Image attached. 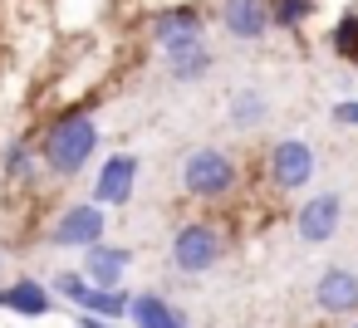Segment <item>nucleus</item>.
<instances>
[{
  "instance_id": "nucleus-22",
  "label": "nucleus",
  "mask_w": 358,
  "mask_h": 328,
  "mask_svg": "<svg viewBox=\"0 0 358 328\" xmlns=\"http://www.w3.org/2000/svg\"><path fill=\"white\" fill-rule=\"evenodd\" d=\"M343 328H358V313H353V318H343Z\"/></svg>"
},
{
  "instance_id": "nucleus-3",
  "label": "nucleus",
  "mask_w": 358,
  "mask_h": 328,
  "mask_svg": "<svg viewBox=\"0 0 358 328\" xmlns=\"http://www.w3.org/2000/svg\"><path fill=\"white\" fill-rule=\"evenodd\" d=\"M260 172H265L270 191H280V196H294V191H304V186L319 177V152H314L304 137H275V142L265 147V162H260Z\"/></svg>"
},
{
  "instance_id": "nucleus-8",
  "label": "nucleus",
  "mask_w": 358,
  "mask_h": 328,
  "mask_svg": "<svg viewBox=\"0 0 358 328\" xmlns=\"http://www.w3.org/2000/svg\"><path fill=\"white\" fill-rule=\"evenodd\" d=\"M133 191H138V157L133 152H113L103 167H99V177H94V191H89V206H128L133 201Z\"/></svg>"
},
{
  "instance_id": "nucleus-1",
  "label": "nucleus",
  "mask_w": 358,
  "mask_h": 328,
  "mask_svg": "<svg viewBox=\"0 0 358 328\" xmlns=\"http://www.w3.org/2000/svg\"><path fill=\"white\" fill-rule=\"evenodd\" d=\"M99 137H103V133H99V123H94L89 108H69V113L50 118L45 133L35 137L40 172L59 177V181H74V177L89 167V157L99 152Z\"/></svg>"
},
{
  "instance_id": "nucleus-5",
  "label": "nucleus",
  "mask_w": 358,
  "mask_h": 328,
  "mask_svg": "<svg viewBox=\"0 0 358 328\" xmlns=\"http://www.w3.org/2000/svg\"><path fill=\"white\" fill-rule=\"evenodd\" d=\"M45 289H50L55 299L74 304L79 313H94V318H108V323H118V318L128 313V294H123V289H94L79 269H59V274H50Z\"/></svg>"
},
{
  "instance_id": "nucleus-13",
  "label": "nucleus",
  "mask_w": 358,
  "mask_h": 328,
  "mask_svg": "<svg viewBox=\"0 0 358 328\" xmlns=\"http://www.w3.org/2000/svg\"><path fill=\"white\" fill-rule=\"evenodd\" d=\"M0 308H10V313H20V318H45V313L55 308V294L45 289V279L20 274V279H10V284H0Z\"/></svg>"
},
{
  "instance_id": "nucleus-7",
  "label": "nucleus",
  "mask_w": 358,
  "mask_h": 328,
  "mask_svg": "<svg viewBox=\"0 0 358 328\" xmlns=\"http://www.w3.org/2000/svg\"><path fill=\"white\" fill-rule=\"evenodd\" d=\"M343 225V196L338 191H314L299 211H294V235L304 245H329Z\"/></svg>"
},
{
  "instance_id": "nucleus-16",
  "label": "nucleus",
  "mask_w": 358,
  "mask_h": 328,
  "mask_svg": "<svg viewBox=\"0 0 358 328\" xmlns=\"http://www.w3.org/2000/svg\"><path fill=\"white\" fill-rule=\"evenodd\" d=\"M226 118H231V128L255 133V128L270 118V103H265V94H260V89H236V94H231V103H226Z\"/></svg>"
},
{
  "instance_id": "nucleus-10",
  "label": "nucleus",
  "mask_w": 358,
  "mask_h": 328,
  "mask_svg": "<svg viewBox=\"0 0 358 328\" xmlns=\"http://www.w3.org/2000/svg\"><path fill=\"white\" fill-rule=\"evenodd\" d=\"M128 264H133V250H128V245L99 240V245H89V250H84V269H79V274H84L94 289H123Z\"/></svg>"
},
{
  "instance_id": "nucleus-11",
  "label": "nucleus",
  "mask_w": 358,
  "mask_h": 328,
  "mask_svg": "<svg viewBox=\"0 0 358 328\" xmlns=\"http://www.w3.org/2000/svg\"><path fill=\"white\" fill-rule=\"evenodd\" d=\"M133 328H192L187 323V313L177 308V304H167V294H157V289H138V294H128V313H123Z\"/></svg>"
},
{
  "instance_id": "nucleus-18",
  "label": "nucleus",
  "mask_w": 358,
  "mask_h": 328,
  "mask_svg": "<svg viewBox=\"0 0 358 328\" xmlns=\"http://www.w3.org/2000/svg\"><path fill=\"white\" fill-rule=\"evenodd\" d=\"M314 10H319V0H265L270 30H299Z\"/></svg>"
},
{
  "instance_id": "nucleus-4",
  "label": "nucleus",
  "mask_w": 358,
  "mask_h": 328,
  "mask_svg": "<svg viewBox=\"0 0 358 328\" xmlns=\"http://www.w3.org/2000/svg\"><path fill=\"white\" fill-rule=\"evenodd\" d=\"M221 255H226V235H221L216 221H187V225H177L172 250H167V260H172L177 274H206V269L221 264Z\"/></svg>"
},
{
  "instance_id": "nucleus-2",
  "label": "nucleus",
  "mask_w": 358,
  "mask_h": 328,
  "mask_svg": "<svg viewBox=\"0 0 358 328\" xmlns=\"http://www.w3.org/2000/svg\"><path fill=\"white\" fill-rule=\"evenodd\" d=\"M177 181H182V191H187L192 201H201V206H216V201L236 196V186H241V162H236L226 147H211V142H201V147H192V152L182 157V167H177Z\"/></svg>"
},
{
  "instance_id": "nucleus-15",
  "label": "nucleus",
  "mask_w": 358,
  "mask_h": 328,
  "mask_svg": "<svg viewBox=\"0 0 358 328\" xmlns=\"http://www.w3.org/2000/svg\"><path fill=\"white\" fill-rule=\"evenodd\" d=\"M162 59H167V74L177 79V84H196V79H206L211 74V50H206V40H182V45H167L162 50Z\"/></svg>"
},
{
  "instance_id": "nucleus-19",
  "label": "nucleus",
  "mask_w": 358,
  "mask_h": 328,
  "mask_svg": "<svg viewBox=\"0 0 358 328\" xmlns=\"http://www.w3.org/2000/svg\"><path fill=\"white\" fill-rule=\"evenodd\" d=\"M329 54H338L343 64H358V10L338 15L329 30Z\"/></svg>"
},
{
  "instance_id": "nucleus-20",
  "label": "nucleus",
  "mask_w": 358,
  "mask_h": 328,
  "mask_svg": "<svg viewBox=\"0 0 358 328\" xmlns=\"http://www.w3.org/2000/svg\"><path fill=\"white\" fill-rule=\"evenodd\" d=\"M334 123L338 128H358V98H338L334 103Z\"/></svg>"
},
{
  "instance_id": "nucleus-6",
  "label": "nucleus",
  "mask_w": 358,
  "mask_h": 328,
  "mask_svg": "<svg viewBox=\"0 0 358 328\" xmlns=\"http://www.w3.org/2000/svg\"><path fill=\"white\" fill-rule=\"evenodd\" d=\"M103 230H108V211H99V206H89V201H74V206H64V211L50 221L45 240H50L55 250H89V245L103 240Z\"/></svg>"
},
{
  "instance_id": "nucleus-23",
  "label": "nucleus",
  "mask_w": 358,
  "mask_h": 328,
  "mask_svg": "<svg viewBox=\"0 0 358 328\" xmlns=\"http://www.w3.org/2000/svg\"><path fill=\"white\" fill-rule=\"evenodd\" d=\"M0 264H6V255H0Z\"/></svg>"
},
{
  "instance_id": "nucleus-17",
  "label": "nucleus",
  "mask_w": 358,
  "mask_h": 328,
  "mask_svg": "<svg viewBox=\"0 0 358 328\" xmlns=\"http://www.w3.org/2000/svg\"><path fill=\"white\" fill-rule=\"evenodd\" d=\"M0 167H6L10 181H30L40 172V157H35V137H15L6 142V157H0Z\"/></svg>"
},
{
  "instance_id": "nucleus-21",
  "label": "nucleus",
  "mask_w": 358,
  "mask_h": 328,
  "mask_svg": "<svg viewBox=\"0 0 358 328\" xmlns=\"http://www.w3.org/2000/svg\"><path fill=\"white\" fill-rule=\"evenodd\" d=\"M74 323H79V328H113V323H108V318H94V313H79V318H74Z\"/></svg>"
},
{
  "instance_id": "nucleus-14",
  "label": "nucleus",
  "mask_w": 358,
  "mask_h": 328,
  "mask_svg": "<svg viewBox=\"0 0 358 328\" xmlns=\"http://www.w3.org/2000/svg\"><path fill=\"white\" fill-rule=\"evenodd\" d=\"M148 35L167 50V45H182V40H201V10L196 6H167L148 20Z\"/></svg>"
},
{
  "instance_id": "nucleus-12",
  "label": "nucleus",
  "mask_w": 358,
  "mask_h": 328,
  "mask_svg": "<svg viewBox=\"0 0 358 328\" xmlns=\"http://www.w3.org/2000/svg\"><path fill=\"white\" fill-rule=\"evenodd\" d=\"M221 30L231 35V40H245V45H255V40H265L270 35V15H265V0H221Z\"/></svg>"
},
{
  "instance_id": "nucleus-9",
  "label": "nucleus",
  "mask_w": 358,
  "mask_h": 328,
  "mask_svg": "<svg viewBox=\"0 0 358 328\" xmlns=\"http://www.w3.org/2000/svg\"><path fill=\"white\" fill-rule=\"evenodd\" d=\"M314 308L324 318H353L358 313V269L348 264H329L314 279Z\"/></svg>"
}]
</instances>
